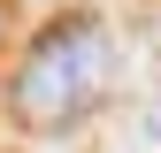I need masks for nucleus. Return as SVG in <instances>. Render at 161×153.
<instances>
[{
    "mask_svg": "<svg viewBox=\"0 0 161 153\" xmlns=\"http://www.w3.org/2000/svg\"><path fill=\"white\" fill-rule=\"evenodd\" d=\"M0 23H8V8H0Z\"/></svg>",
    "mask_w": 161,
    "mask_h": 153,
    "instance_id": "obj_2",
    "label": "nucleus"
},
{
    "mask_svg": "<svg viewBox=\"0 0 161 153\" xmlns=\"http://www.w3.org/2000/svg\"><path fill=\"white\" fill-rule=\"evenodd\" d=\"M115 92V38L100 15H62L23 46L8 76V115L31 138H62Z\"/></svg>",
    "mask_w": 161,
    "mask_h": 153,
    "instance_id": "obj_1",
    "label": "nucleus"
}]
</instances>
